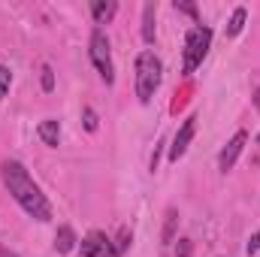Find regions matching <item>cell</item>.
<instances>
[{"label":"cell","mask_w":260,"mask_h":257,"mask_svg":"<svg viewBox=\"0 0 260 257\" xmlns=\"http://www.w3.org/2000/svg\"><path fill=\"white\" fill-rule=\"evenodd\" d=\"M3 173V182L9 194L15 197V203L37 221H52V203L46 200V194L40 191V185H34V179L27 176V170L18 164V160H3L0 167Z\"/></svg>","instance_id":"6da1fadb"},{"label":"cell","mask_w":260,"mask_h":257,"mask_svg":"<svg viewBox=\"0 0 260 257\" xmlns=\"http://www.w3.org/2000/svg\"><path fill=\"white\" fill-rule=\"evenodd\" d=\"M160 61L154 52H139L136 58V97L139 103H151L157 85H160Z\"/></svg>","instance_id":"7a4b0ae2"},{"label":"cell","mask_w":260,"mask_h":257,"mask_svg":"<svg viewBox=\"0 0 260 257\" xmlns=\"http://www.w3.org/2000/svg\"><path fill=\"white\" fill-rule=\"evenodd\" d=\"M91 61H94L97 73H100V79H103L106 85H112V82H115V67H112L109 37H106L100 27H94V34H91Z\"/></svg>","instance_id":"3957f363"},{"label":"cell","mask_w":260,"mask_h":257,"mask_svg":"<svg viewBox=\"0 0 260 257\" xmlns=\"http://www.w3.org/2000/svg\"><path fill=\"white\" fill-rule=\"evenodd\" d=\"M209 46H212V30L206 24H197L185 40V73H194L203 64V58L209 55Z\"/></svg>","instance_id":"277c9868"},{"label":"cell","mask_w":260,"mask_h":257,"mask_svg":"<svg viewBox=\"0 0 260 257\" xmlns=\"http://www.w3.org/2000/svg\"><path fill=\"white\" fill-rule=\"evenodd\" d=\"M82 257H121V254H118V248L112 245V239L106 233L94 230L82 239Z\"/></svg>","instance_id":"5b68a950"},{"label":"cell","mask_w":260,"mask_h":257,"mask_svg":"<svg viewBox=\"0 0 260 257\" xmlns=\"http://www.w3.org/2000/svg\"><path fill=\"white\" fill-rule=\"evenodd\" d=\"M245 142H248V133H245V130H239V133H236L224 148H221V154H218V167H221V173H230V170H233V164H236V157L242 154Z\"/></svg>","instance_id":"8992f818"},{"label":"cell","mask_w":260,"mask_h":257,"mask_svg":"<svg viewBox=\"0 0 260 257\" xmlns=\"http://www.w3.org/2000/svg\"><path fill=\"white\" fill-rule=\"evenodd\" d=\"M194 133H197V118L191 115L185 124H182V130L176 133V139H173V145H170V160L176 164L185 151H188V145H191V139H194Z\"/></svg>","instance_id":"52a82bcc"},{"label":"cell","mask_w":260,"mask_h":257,"mask_svg":"<svg viewBox=\"0 0 260 257\" xmlns=\"http://www.w3.org/2000/svg\"><path fill=\"white\" fill-rule=\"evenodd\" d=\"M115 12H118V3L115 0H94L91 3V15H94L97 24H109L115 18Z\"/></svg>","instance_id":"ba28073f"},{"label":"cell","mask_w":260,"mask_h":257,"mask_svg":"<svg viewBox=\"0 0 260 257\" xmlns=\"http://www.w3.org/2000/svg\"><path fill=\"white\" fill-rule=\"evenodd\" d=\"M154 18H157V3H145L142 6V40L154 43Z\"/></svg>","instance_id":"9c48e42d"},{"label":"cell","mask_w":260,"mask_h":257,"mask_svg":"<svg viewBox=\"0 0 260 257\" xmlns=\"http://www.w3.org/2000/svg\"><path fill=\"white\" fill-rule=\"evenodd\" d=\"M76 230L70 227V224H64V227H58V236H55V248L61 251V254H67V251H73L76 248Z\"/></svg>","instance_id":"30bf717a"},{"label":"cell","mask_w":260,"mask_h":257,"mask_svg":"<svg viewBox=\"0 0 260 257\" xmlns=\"http://www.w3.org/2000/svg\"><path fill=\"white\" fill-rule=\"evenodd\" d=\"M40 139L46 142V145H58V139H61V124L55 121V118H46V121H40Z\"/></svg>","instance_id":"8fae6325"},{"label":"cell","mask_w":260,"mask_h":257,"mask_svg":"<svg viewBox=\"0 0 260 257\" xmlns=\"http://www.w3.org/2000/svg\"><path fill=\"white\" fill-rule=\"evenodd\" d=\"M245 18H248L245 6H236V9H233V15H230V24H227V37H239V34H242V27H245Z\"/></svg>","instance_id":"7c38bea8"},{"label":"cell","mask_w":260,"mask_h":257,"mask_svg":"<svg viewBox=\"0 0 260 257\" xmlns=\"http://www.w3.org/2000/svg\"><path fill=\"white\" fill-rule=\"evenodd\" d=\"M176 224H179V212H176V209H167V221H164V233H160L164 245L173 242V236H176Z\"/></svg>","instance_id":"4fadbf2b"},{"label":"cell","mask_w":260,"mask_h":257,"mask_svg":"<svg viewBox=\"0 0 260 257\" xmlns=\"http://www.w3.org/2000/svg\"><path fill=\"white\" fill-rule=\"evenodd\" d=\"M176 9H179V12H185V15H191L194 21H200V9H197L194 3H188V0H176Z\"/></svg>","instance_id":"5bb4252c"},{"label":"cell","mask_w":260,"mask_h":257,"mask_svg":"<svg viewBox=\"0 0 260 257\" xmlns=\"http://www.w3.org/2000/svg\"><path fill=\"white\" fill-rule=\"evenodd\" d=\"M130 239H133V236H130V230H127V227H121V233H118V242H115L118 254H121V251H127V248H130Z\"/></svg>","instance_id":"9a60e30c"},{"label":"cell","mask_w":260,"mask_h":257,"mask_svg":"<svg viewBox=\"0 0 260 257\" xmlns=\"http://www.w3.org/2000/svg\"><path fill=\"white\" fill-rule=\"evenodd\" d=\"M9 82H12V73H9V67H0V97H6V91H9Z\"/></svg>","instance_id":"2e32d148"},{"label":"cell","mask_w":260,"mask_h":257,"mask_svg":"<svg viewBox=\"0 0 260 257\" xmlns=\"http://www.w3.org/2000/svg\"><path fill=\"white\" fill-rule=\"evenodd\" d=\"M43 91H55V73L49 64L43 67Z\"/></svg>","instance_id":"e0dca14e"},{"label":"cell","mask_w":260,"mask_h":257,"mask_svg":"<svg viewBox=\"0 0 260 257\" xmlns=\"http://www.w3.org/2000/svg\"><path fill=\"white\" fill-rule=\"evenodd\" d=\"M191 254H194V245H191V239H179L176 257H191Z\"/></svg>","instance_id":"ac0fdd59"},{"label":"cell","mask_w":260,"mask_h":257,"mask_svg":"<svg viewBox=\"0 0 260 257\" xmlns=\"http://www.w3.org/2000/svg\"><path fill=\"white\" fill-rule=\"evenodd\" d=\"M85 130H97V115H94V109H85Z\"/></svg>","instance_id":"d6986e66"},{"label":"cell","mask_w":260,"mask_h":257,"mask_svg":"<svg viewBox=\"0 0 260 257\" xmlns=\"http://www.w3.org/2000/svg\"><path fill=\"white\" fill-rule=\"evenodd\" d=\"M245 251H248V254H257V251H260V233H254V236L248 239V245H245Z\"/></svg>","instance_id":"ffe728a7"},{"label":"cell","mask_w":260,"mask_h":257,"mask_svg":"<svg viewBox=\"0 0 260 257\" xmlns=\"http://www.w3.org/2000/svg\"><path fill=\"white\" fill-rule=\"evenodd\" d=\"M254 109H257V112H260V88H257V91H254Z\"/></svg>","instance_id":"44dd1931"},{"label":"cell","mask_w":260,"mask_h":257,"mask_svg":"<svg viewBox=\"0 0 260 257\" xmlns=\"http://www.w3.org/2000/svg\"><path fill=\"white\" fill-rule=\"evenodd\" d=\"M257 142H260V133H257Z\"/></svg>","instance_id":"7402d4cb"},{"label":"cell","mask_w":260,"mask_h":257,"mask_svg":"<svg viewBox=\"0 0 260 257\" xmlns=\"http://www.w3.org/2000/svg\"><path fill=\"white\" fill-rule=\"evenodd\" d=\"M9 257H15V254H9Z\"/></svg>","instance_id":"603a6c76"}]
</instances>
